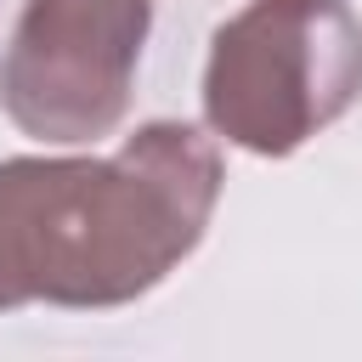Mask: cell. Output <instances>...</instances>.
Segmentation results:
<instances>
[{
	"mask_svg": "<svg viewBox=\"0 0 362 362\" xmlns=\"http://www.w3.org/2000/svg\"><path fill=\"white\" fill-rule=\"evenodd\" d=\"M221 153L198 124H136L90 158H0V311L130 305L209 232Z\"/></svg>",
	"mask_w": 362,
	"mask_h": 362,
	"instance_id": "obj_1",
	"label": "cell"
},
{
	"mask_svg": "<svg viewBox=\"0 0 362 362\" xmlns=\"http://www.w3.org/2000/svg\"><path fill=\"white\" fill-rule=\"evenodd\" d=\"M362 102V23L339 0H249L209 40L204 119L243 153L288 158Z\"/></svg>",
	"mask_w": 362,
	"mask_h": 362,
	"instance_id": "obj_2",
	"label": "cell"
},
{
	"mask_svg": "<svg viewBox=\"0 0 362 362\" xmlns=\"http://www.w3.org/2000/svg\"><path fill=\"white\" fill-rule=\"evenodd\" d=\"M153 0H28L0 51L6 119L57 147L113 136L130 113Z\"/></svg>",
	"mask_w": 362,
	"mask_h": 362,
	"instance_id": "obj_3",
	"label": "cell"
}]
</instances>
